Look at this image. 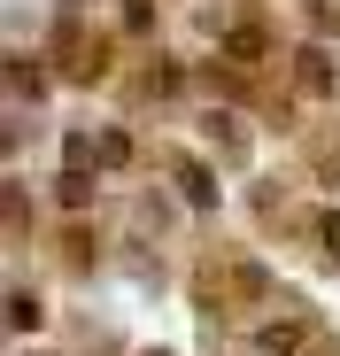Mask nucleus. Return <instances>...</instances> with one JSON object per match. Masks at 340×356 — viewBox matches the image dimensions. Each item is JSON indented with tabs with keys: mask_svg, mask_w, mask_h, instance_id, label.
<instances>
[{
	"mask_svg": "<svg viewBox=\"0 0 340 356\" xmlns=\"http://www.w3.org/2000/svg\"><path fill=\"white\" fill-rule=\"evenodd\" d=\"M294 86L325 101V93H340V63H332L325 47H302V54H294Z\"/></svg>",
	"mask_w": 340,
	"mask_h": 356,
	"instance_id": "1",
	"label": "nucleus"
},
{
	"mask_svg": "<svg viewBox=\"0 0 340 356\" xmlns=\"http://www.w3.org/2000/svg\"><path fill=\"white\" fill-rule=\"evenodd\" d=\"M263 54H271V31H263L255 16H248V24H232V31H224V63H232V70H255Z\"/></svg>",
	"mask_w": 340,
	"mask_h": 356,
	"instance_id": "2",
	"label": "nucleus"
},
{
	"mask_svg": "<svg viewBox=\"0 0 340 356\" xmlns=\"http://www.w3.org/2000/svg\"><path fill=\"white\" fill-rule=\"evenodd\" d=\"M309 341H317V333H309V318H271V325L255 333V348H263V356H302Z\"/></svg>",
	"mask_w": 340,
	"mask_h": 356,
	"instance_id": "3",
	"label": "nucleus"
},
{
	"mask_svg": "<svg viewBox=\"0 0 340 356\" xmlns=\"http://www.w3.org/2000/svg\"><path fill=\"white\" fill-rule=\"evenodd\" d=\"M201 132H209V147H216L224 163H240V155H248V124H240V116L209 108V116H201Z\"/></svg>",
	"mask_w": 340,
	"mask_h": 356,
	"instance_id": "4",
	"label": "nucleus"
},
{
	"mask_svg": "<svg viewBox=\"0 0 340 356\" xmlns=\"http://www.w3.org/2000/svg\"><path fill=\"white\" fill-rule=\"evenodd\" d=\"M101 70H108V54H101V39H85V47H70V54H62V78H78V86H93Z\"/></svg>",
	"mask_w": 340,
	"mask_h": 356,
	"instance_id": "5",
	"label": "nucleus"
},
{
	"mask_svg": "<svg viewBox=\"0 0 340 356\" xmlns=\"http://www.w3.org/2000/svg\"><path fill=\"white\" fill-rule=\"evenodd\" d=\"M178 186H186L194 209H216V178H209V163H178Z\"/></svg>",
	"mask_w": 340,
	"mask_h": 356,
	"instance_id": "6",
	"label": "nucleus"
},
{
	"mask_svg": "<svg viewBox=\"0 0 340 356\" xmlns=\"http://www.w3.org/2000/svg\"><path fill=\"white\" fill-rule=\"evenodd\" d=\"M93 155H101V170H124V163H132V132H117V124H108V132L93 140Z\"/></svg>",
	"mask_w": 340,
	"mask_h": 356,
	"instance_id": "7",
	"label": "nucleus"
},
{
	"mask_svg": "<svg viewBox=\"0 0 340 356\" xmlns=\"http://www.w3.org/2000/svg\"><path fill=\"white\" fill-rule=\"evenodd\" d=\"M39 318H46V302H39V294H24V286H8V325H16V333H31Z\"/></svg>",
	"mask_w": 340,
	"mask_h": 356,
	"instance_id": "8",
	"label": "nucleus"
},
{
	"mask_svg": "<svg viewBox=\"0 0 340 356\" xmlns=\"http://www.w3.org/2000/svg\"><path fill=\"white\" fill-rule=\"evenodd\" d=\"M54 202H62V209L93 202V170H62V186H54Z\"/></svg>",
	"mask_w": 340,
	"mask_h": 356,
	"instance_id": "9",
	"label": "nucleus"
},
{
	"mask_svg": "<svg viewBox=\"0 0 340 356\" xmlns=\"http://www.w3.org/2000/svg\"><path fill=\"white\" fill-rule=\"evenodd\" d=\"M232 286H240V302H263V264H232Z\"/></svg>",
	"mask_w": 340,
	"mask_h": 356,
	"instance_id": "10",
	"label": "nucleus"
},
{
	"mask_svg": "<svg viewBox=\"0 0 340 356\" xmlns=\"http://www.w3.org/2000/svg\"><path fill=\"white\" fill-rule=\"evenodd\" d=\"M317 248H325V264L340 271V217H317Z\"/></svg>",
	"mask_w": 340,
	"mask_h": 356,
	"instance_id": "11",
	"label": "nucleus"
},
{
	"mask_svg": "<svg viewBox=\"0 0 340 356\" xmlns=\"http://www.w3.org/2000/svg\"><path fill=\"white\" fill-rule=\"evenodd\" d=\"M155 24V0H124V31H147Z\"/></svg>",
	"mask_w": 340,
	"mask_h": 356,
	"instance_id": "12",
	"label": "nucleus"
},
{
	"mask_svg": "<svg viewBox=\"0 0 340 356\" xmlns=\"http://www.w3.org/2000/svg\"><path fill=\"white\" fill-rule=\"evenodd\" d=\"M309 24H317V31H332V39H340V0H317V8H309Z\"/></svg>",
	"mask_w": 340,
	"mask_h": 356,
	"instance_id": "13",
	"label": "nucleus"
},
{
	"mask_svg": "<svg viewBox=\"0 0 340 356\" xmlns=\"http://www.w3.org/2000/svg\"><path fill=\"white\" fill-rule=\"evenodd\" d=\"M317 163H325V170H340V140H317Z\"/></svg>",
	"mask_w": 340,
	"mask_h": 356,
	"instance_id": "14",
	"label": "nucleus"
},
{
	"mask_svg": "<svg viewBox=\"0 0 340 356\" xmlns=\"http://www.w3.org/2000/svg\"><path fill=\"white\" fill-rule=\"evenodd\" d=\"M302 356H340V348H332V341H325V333H317V341H309V348H302Z\"/></svg>",
	"mask_w": 340,
	"mask_h": 356,
	"instance_id": "15",
	"label": "nucleus"
}]
</instances>
